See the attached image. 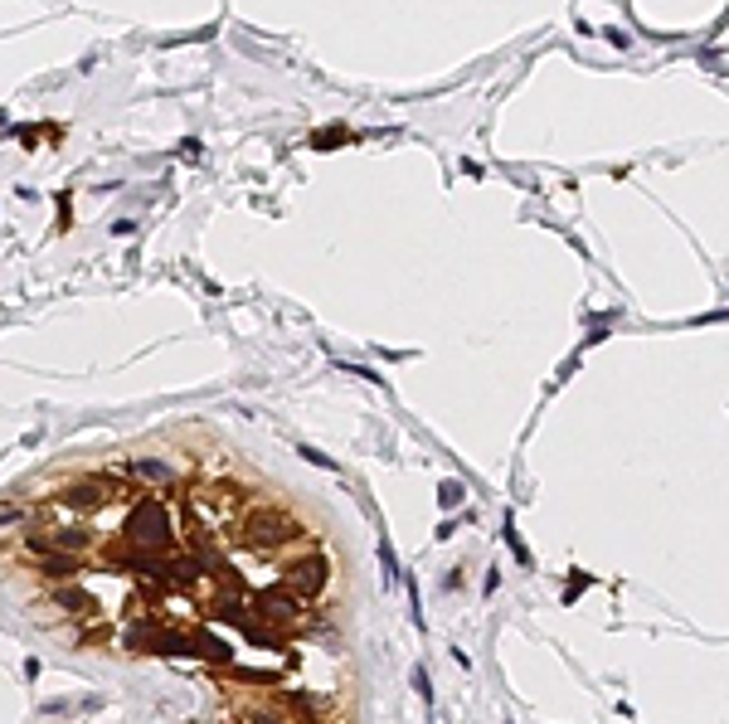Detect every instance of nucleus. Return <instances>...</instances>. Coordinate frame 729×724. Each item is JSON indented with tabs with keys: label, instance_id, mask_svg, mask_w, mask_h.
I'll list each match as a JSON object with an SVG mask.
<instances>
[{
	"label": "nucleus",
	"instance_id": "obj_1",
	"mask_svg": "<svg viewBox=\"0 0 729 724\" xmlns=\"http://www.w3.org/2000/svg\"><path fill=\"white\" fill-rule=\"evenodd\" d=\"M122 647L137 657H185V661H205L209 671H224L234 661V647L224 637L205 632V627H175L165 618H137L122 627Z\"/></svg>",
	"mask_w": 729,
	"mask_h": 724
},
{
	"label": "nucleus",
	"instance_id": "obj_2",
	"mask_svg": "<svg viewBox=\"0 0 729 724\" xmlns=\"http://www.w3.org/2000/svg\"><path fill=\"white\" fill-rule=\"evenodd\" d=\"M326 578H331V559H326V554H297V559L282 564V584L292 588L297 598H307V603L321 598Z\"/></svg>",
	"mask_w": 729,
	"mask_h": 724
},
{
	"label": "nucleus",
	"instance_id": "obj_3",
	"mask_svg": "<svg viewBox=\"0 0 729 724\" xmlns=\"http://www.w3.org/2000/svg\"><path fill=\"white\" fill-rule=\"evenodd\" d=\"M127 477L137 481V487H147V491H181L185 487V477L175 472L171 462H161V457H131Z\"/></svg>",
	"mask_w": 729,
	"mask_h": 724
},
{
	"label": "nucleus",
	"instance_id": "obj_4",
	"mask_svg": "<svg viewBox=\"0 0 729 724\" xmlns=\"http://www.w3.org/2000/svg\"><path fill=\"white\" fill-rule=\"evenodd\" d=\"M30 564L49 584H74V578L88 574V554H30Z\"/></svg>",
	"mask_w": 729,
	"mask_h": 724
},
{
	"label": "nucleus",
	"instance_id": "obj_5",
	"mask_svg": "<svg viewBox=\"0 0 729 724\" xmlns=\"http://www.w3.org/2000/svg\"><path fill=\"white\" fill-rule=\"evenodd\" d=\"M25 521V511H20L15 501H0V530H10V525H20Z\"/></svg>",
	"mask_w": 729,
	"mask_h": 724
},
{
	"label": "nucleus",
	"instance_id": "obj_6",
	"mask_svg": "<svg viewBox=\"0 0 729 724\" xmlns=\"http://www.w3.org/2000/svg\"><path fill=\"white\" fill-rule=\"evenodd\" d=\"M302 457H307V462H316V467H331V472H336V462H331L326 452H316V448H302Z\"/></svg>",
	"mask_w": 729,
	"mask_h": 724
}]
</instances>
